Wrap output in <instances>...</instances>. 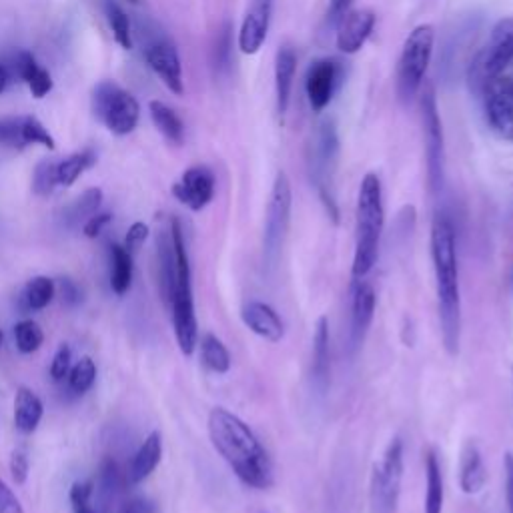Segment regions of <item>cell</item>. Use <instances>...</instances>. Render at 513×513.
<instances>
[{"instance_id": "6da1fadb", "label": "cell", "mask_w": 513, "mask_h": 513, "mask_svg": "<svg viewBox=\"0 0 513 513\" xmlns=\"http://www.w3.org/2000/svg\"><path fill=\"white\" fill-rule=\"evenodd\" d=\"M207 425L213 447L239 481L261 491L275 483V469L269 451L239 415L225 407H215L209 413Z\"/></svg>"}, {"instance_id": "7a4b0ae2", "label": "cell", "mask_w": 513, "mask_h": 513, "mask_svg": "<svg viewBox=\"0 0 513 513\" xmlns=\"http://www.w3.org/2000/svg\"><path fill=\"white\" fill-rule=\"evenodd\" d=\"M431 261L435 273L437 313L441 325V341L445 351L455 357L461 345V285H459V257L457 235L453 219L439 211L431 223Z\"/></svg>"}, {"instance_id": "3957f363", "label": "cell", "mask_w": 513, "mask_h": 513, "mask_svg": "<svg viewBox=\"0 0 513 513\" xmlns=\"http://www.w3.org/2000/svg\"><path fill=\"white\" fill-rule=\"evenodd\" d=\"M385 225L383 209V187L381 179L375 173H367L361 181L357 195V213H355V251L351 277L353 281L367 279L379 261L381 235Z\"/></svg>"}, {"instance_id": "277c9868", "label": "cell", "mask_w": 513, "mask_h": 513, "mask_svg": "<svg viewBox=\"0 0 513 513\" xmlns=\"http://www.w3.org/2000/svg\"><path fill=\"white\" fill-rule=\"evenodd\" d=\"M175 257H177V275H175V287L169 301L173 329L177 337V345L183 355H193V351L199 345V323L195 315V301H193V285H191V261L187 253L185 233L179 219H171L169 223Z\"/></svg>"}, {"instance_id": "5b68a950", "label": "cell", "mask_w": 513, "mask_h": 513, "mask_svg": "<svg viewBox=\"0 0 513 513\" xmlns=\"http://www.w3.org/2000/svg\"><path fill=\"white\" fill-rule=\"evenodd\" d=\"M513 63V17L497 21L487 43L467 67V87L471 95L483 97L485 91Z\"/></svg>"}, {"instance_id": "8992f818", "label": "cell", "mask_w": 513, "mask_h": 513, "mask_svg": "<svg viewBox=\"0 0 513 513\" xmlns=\"http://www.w3.org/2000/svg\"><path fill=\"white\" fill-rule=\"evenodd\" d=\"M309 177L333 223H339V205L335 195V175L339 163V137L335 125L325 121L317 127L309 145Z\"/></svg>"}, {"instance_id": "52a82bcc", "label": "cell", "mask_w": 513, "mask_h": 513, "mask_svg": "<svg viewBox=\"0 0 513 513\" xmlns=\"http://www.w3.org/2000/svg\"><path fill=\"white\" fill-rule=\"evenodd\" d=\"M435 43V29L431 25L415 27L405 39L399 65H397V99L403 105H409L419 93L427 67L431 63Z\"/></svg>"}, {"instance_id": "ba28073f", "label": "cell", "mask_w": 513, "mask_h": 513, "mask_svg": "<svg viewBox=\"0 0 513 513\" xmlns=\"http://www.w3.org/2000/svg\"><path fill=\"white\" fill-rule=\"evenodd\" d=\"M405 469V449L399 437H393L381 457L375 461L369 485L371 513H397Z\"/></svg>"}, {"instance_id": "9c48e42d", "label": "cell", "mask_w": 513, "mask_h": 513, "mask_svg": "<svg viewBox=\"0 0 513 513\" xmlns=\"http://www.w3.org/2000/svg\"><path fill=\"white\" fill-rule=\"evenodd\" d=\"M291 209H293L291 183L285 173H279L271 189L267 215H265V229H263V263L267 269H275L281 259L289 225H291Z\"/></svg>"}, {"instance_id": "30bf717a", "label": "cell", "mask_w": 513, "mask_h": 513, "mask_svg": "<svg viewBox=\"0 0 513 513\" xmlns=\"http://www.w3.org/2000/svg\"><path fill=\"white\" fill-rule=\"evenodd\" d=\"M93 111L97 119L113 135H119V137L133 133L141 115L137 99L113 81H103L95 89Z\"/></svg>"}, {"instance_id": "8fae6325", "label": "cell", "mask_w": 513, "mask_h": 513, "mask_svg": "<svg viewBox=\"0 0 513 513\" xmlns=\"http://www.w3.org/2000/svg\"><path fill=\"white\" fill-rule=\"evenodd\" d=\"M145 35V43H143V53L145 59L149 63V67L155 71V75L165 83V87L175 93V95H183L185 87H183V67H181V59L177 53L175 43L155 25H149Z\"/></svg>"}, {"instance_id": "7c38bea8", "label": "cell", "mask_w": 513, "mask_h": 513, "mask_svg": "<svg viewBox=\"0 0 513 513\" xmlns=\"http://www.w3.org/2000/svg\"><path fill=\"white\" fill-rule=\"evenodd\" d=\"M423 135H425V159H427V187L431 195L443 189V129L433 89H427L421 99Z\"/></svg>"}, {"instance_id": "4fadbf2b", "label": "cell", "mask_w": 513, "mask_h": 513, "mask_svg": "<svg viewBox=\"0 0 513 513\" xmlns=\"http://www.w3.org/2000/svg\"><path fill=\"white\" fill-rule=\"evenodd\" d=\"M489 129L505 141H513V79L499 77L481 97Z\"/></svg>"}, {"instance_id": "5bb4252c", "label": "cell", "mask_w": 513, "mask_h": 513, "mask_svg": "<svg viewBox=\"0 0 513 513\" xmlns=\"http://www.w3.org/2000/svg\"><path fill=\"white\" fill-rule=\"evenodd\" d=\"M339 75V63L331 59H319L311 63L305 77V93L313 113H323L329 107L339 85Z\"/></svg>"}, {"instance_id": "9a60e30c", "label": "cell", "mask_w": 513, "mask_h": 513, "mask_svg": "<svg viewBox=\"0 0 513 513\" xmlns=\"http://www.w3.org/2000/svg\"><path fill=\"white\" fill-rule=\"evenodd\" d=\"M215 175L209 167L197 165L183 173L181 181L173 185V195L191 211H203L215 197Z\"/></svg>"}, {"instance_id": "2e32d148", "label": "cell", "mask_w": 513, "mask_h": 513, "mask_svg": "<svg viewBox=\"0 0 513 513\" xmlns=\"http://www.w3.org/2000/svg\"><path fill=\"white\" fill-rule=\"evenodd\" d=\"M377 307V293L373 285L365 279L353 281V293H351V323H349V343L351 351L359 349L365 335L369 333V327L375 317Z\"/></svg>"}, {"instance_id": "e0dca14e", "label": "cell", "mask_w": 513, "mask_h": 513, "mask_svg": "<svg viewBox=\"0 0 513 513\" xmlns=\"http://www.w3.org/2000/svg\"><path fill=\"white\" fill-rule=\"evenodd\" d=\"M273 3L275 0H253L241 31H239V49L245 55H257L261 47L267 41L271 15H273Z\"/></svg>"}, {"instance_id": "ac0fdd59", "label": "cell", "mask_w": 513, "mask_h": 513, "mask_svg": "<svg viewBox=\"0 0 513 513\" xmlns=\"http://www.w3.org/2000/svg\"><path fill=\"white\" fill-rule=\"evenodd\" d=\"M337 29V49L345 55H355L363 49L375 29V15L371 11H349Z\"/></svg>"}, {"instance_id": "d6986e66", "label": "cell", "mask_w": 513, "mask_h": 513, "mask_svg": "<svg viewBox=\"0 0 513 513\" xmlns=\"http://www.w3.org/2000/svg\"><path fill=\"white\" fill-rule=\"evenodd\" d=\"M241 319L251 333L269 343H279L285 335V323L269 303L249 301L241 311Z\"/></svg>"}, {"instance_id": "ffe728a7", "label": "cell", "mask_w": 513, "mask_h": 513, "mask_svg": "<svg viewBox=\"0 0 513 513\" xmlns=\"http://www.w3.org/2000/svg\"><path fill=\"white\" fill-rule=\"evenodd\" d=\"M331 337L327 317H319L313 333L311 351V381L319 395H325L331 383Z\"/></svg>"}, {"instance_id": "44dd1931", "label": "cell", "mask_w": 513, "mask_h": 513, "mask_svg": "<svg viewBox=\"0 0 513 513\" xmlns=\"http://www.w3.org/2000/svg\"><path fill=\"white\" fill-rule=\"evenodd\" d=\"M487 483V469L481 457L479 447L469 441L463 451H461V459H459V485L461 491L465 495H477L483 491Z\"/></svg>"}, {"instance_id": "7402d4cb", "label": "cell", "mask_w": 513, "mask_h": 513, "mask_svg": "<svg viewBox=\"0 0 513 513\" xmlns=\"http://www.w3.org/2000/svg\"><path fill=\"white\" fill-rule=\"evenodd\" d=\"M295 73H297V55L293 47L283 45L275 57V93H277L279 115H285L289 109Z\"/></svg>"}, {"instance_id": "603a6c76", "label": "cell", "mask_w": 513, "mask_h": 513, "mask_svg": "<svg viewBox=\"0 0 513 513\" xmlns=\"http://www.w3.org/2000/svg\"><path fill=\"white\" fill-rule=\"evenodd\" d=\"M163 457V437L159 431L149 433V437L139 447L137 455L133 457V463L129 467V483L137 485L145 481L161 463Z\"/></svg>"}, {"instance_id": "cb8c5ba5", "label": "cell", "mask_w": 513, "mask_h": 513, "mask_svg": "<svg viewBox=\"0 0 513 513\" xmlns=\"http://www.w3.org/2000/svg\"><path fill=\"white\" fill-rule=\"evenodd\" d=\"M445 483L435 449L425 451V505L423 513H443Z\"/></svg>"}, {"instance_id": "d4e9b609", "label": "cell", "mask_w": 513, "mask_h": 513, "mask_svg": "<svg viewBox=\"0 0 513 513\" xmlns=\"http://www.w3.org/2000/svg\"><path fill=\"white\" fill-rule=\"evenodd\" d=\"M45 407L41 397L29 389V387H19L17 397H15V425L21 433H35L37 427L41 425Z\"/></svg>"}, {"instance_id": "484cf974", "label": "cell", "mask_w": 513, "mask_h": 513, "mask_svg": "<svg viewBox=\"0 0 513 513\" xmlns=\"http://www.w3.org/2000/svg\"><path fill=\"white\" fill-rule=\"evenodd\" d=\"M15 71L19 73V77L29 85L31 93L37 99H43L45 95H49L53 91V79L49 75V71H45L33 53L29 51H21L15 57Z\"/></svg>"}, {"instance_id": "4316f807", "label": "cell", "mask_w": 513, "mask_h": 513, "mask_svg": "<svg viewBox=\"0 0 513 513\" xmlns=\"http://www.w3.org/2000/svg\"><path fill=\"white\" fill-rule=\"evenodd\" d=\"M157 255H159V285H161V295L165 305H169L173 287H175V275H177V257H175V247L171 239V231H163L157 237Z\"/></svg>"}, {"instance_id": "83f0119b", "label": "cell", "mask_w": 513, "mask_h": 513, "mask_svg": "<svg viewBox=\"0 0 513 513\" xmlns=\"http://www.w3.org/2000/svg\"><path fill=\"white\" fill-rule=\"evenodd\" d=\"M151 111V119L155 123V127L165 135V139L173 145H183L185 141V125L181 121V117L165 103L161 101H153L149 105Z\"/></svg>"}, {"instance_id": "f1b7e54d", "label": "cell", "mask_w": 513, "mask_h": 513, "mask_svg": "<svg viewBox=\"0 0 513 513\" xmlns=\"http://www.w3.org/2000/svg\"><path fill=\"white\" fill-rule=\"evenodd\" d=\"M199 347H201V361L209 371H213L217 375L229 373L233 359H231L227 345L217 335H213V333L203 335Z\"/></svg>"}, {"instance_id": "f546056e", "label": "cell", "mask_w": 513, "mask_h": 513, "mask_svg": "<svg viewBox=\"0 0 513 513\" xmlns=\"http://www.w3.org/2000/svg\"><path fill=\"white\" fill-rule=\"evenodd\" d=\"M111 289L117 295L129 293L133 285V253H129L123 245H111Z\"/></svg>"}, {"instance_id": "4dcf8cb0", "label": "cell", "mask_w": 513, "mask_h": 513, "mask_svg": "<svg viewBox=\"0 0 513 513\" xmlns=\"http://www.w3.org/2000/svg\"><path fill=\"white\" fill-rule=\"evenodd\" d=\"M55 293H57L55 281L45 275H39L27 283L23 291V307L27 311H41L51 305V301L55 299Z\"/></svg>"}, {"instance_id": "1f68e13d", "label": "cell", "mask_w": 513, "mask_h": 513, "mask_svg": "<svg viewBox=\"0 0 513 513\" xmlns=\"http://www.w3.org/2000/svg\"><path fill=\"white\" fill-rule=\"evenodd\" d=\"M95 163H97V155H95V151H91V149L81 151V153H75V155L67 157L65 161L57 163L59 185H63V187L75 185L77 179H79L87 169H91Z\"/></svg>"}, {"instance_id": "d6a6232c", "label": "cell", "mask_w": 513, "mask_h": 513, "mask_svg": "<svg viewBox=\"0 0 513 513\" xmlns=\"http://www.w3.org/2000/svg\"><path fill=\"white\" fill-rule=\"evenodd\" d=\"M103 9H105V15H107V21L113 29V35H115V41L131 51L133 49V31H131V21L127 17V13L117 5L113 3V0H103Z\"/></svg>"}, {"instance_id": "836d02e7", "label": "cell", "mask_w": 513, "mask_h": 513, "mask_svg": "<svg viewBox=\"0 0 513 513\" xmlns=\"http://www.w3.org/2000/svg\"><path fill=\"white\" fill-rule=\"evenodd\" d=\"M103 205V191L101 189H87L69 209H67V221L71 225H79L89 221L93 215L99 213Z\"/></svg>"}, {"instance_id": "e575fe53", "label": "cell", "mask_w": 513, "mask_h": 513, "mask_svg": "<svg viewBox=\"0 0 513 513\" xmlns=\"http://www.w3.org/2000/svg\"><path fill=\"white\" fill-rule=\"evenodd\" d=\"M15 339H17L19 351L25 355H31L41 349V345L45 341V333L37 321L23 319L15 327Z\"/></svg>"}, {"instance_id": "d590c367", "label": "cell", "mask_w": 513, "mask_h": 513, "mask_svg": "<svg viewBox=\"0 0 513 513\" xmlns=\"http://www.w3.org/2000/svg\"><path fill=\"white\" fill-rule=\"evenodd\" d=\"M69 389L77 395H83L87 393L93 385H95V379H97V365L91 357H83L81 361H77V365L71 367L69 375Z\"/></svg>"}, {"instance_id": "8d00e7d4", "label": "cell", "mask_w": 513, "mask_h": 513, "mask_svg": "<svg viewBox=\"0 0 513 513\" xmlns=\"http://www.w3.org/2000/svg\"><path fill=\"white\" fill-rule=\"evenodd\" d=\"M0 145L23 149L25 143V117H11L0 121Z\"/></svg>"}, {"instance_id": "74e56055", "label": "cell", "mask_w": 513, "mask_h": 513, "mask_svg": "<svg viewBox=\"0 0 513 513\" xmlns=\"http://www.w3.org/2000/svg\"><path fill=\"white\" fill-rule=\"evenodd\" d=\"M57 185H59L57 163H51V161L39 163L35 169V175H33V191L41 197H47L55 191Z\"/></svg>"}, {"instance_id": "f35d334b", "label": "cell", "mask_w": 513, "mask_h": 513, "mask_svg": "<svg viewBox=\"0 0 513 513\" xmlns=\"http://www.w3.org/2000/svg\"><path fill=\"white\" fill-rule=\"evenodd\" d=\"M93 481H77L73 483L71 491H69V499H71V505H73V511L75 513H97V509L93 507L91 503V497H93Z\"/></svg>"}, {"instance_id": "ab89813d", "label": "cell", "mask_w": 513, "mask_h": 513, "mask_svg": "<svg viewBox=\"0 0 513 513\" xmlns=\"http://www.w3.org/2000/svg\"><path fill=\"white\" fill-rule=\"evenodd\" d=\"M119 465L113 459H105L101 465V475H99V485H101V497L103 501L113 499L117 489H119Z\"/></svg>"}, {"instance_id": "60d3db41", "label": "cell", "mask_w": 513, "mask_h": 513, "mask_svg": "<svg viewBox=\"0 0 513 513\" xmlns=\"http://www.w3.org/2000/svg\"><path fill=\"white\" fill-rule=\"evenodd\" d=\"M213 61H215L217 71L225 73L229 69V65H231V25H225L221 35L217 37Z\"/></svg>"}, {"instance_id": "b9f144b4", "label": "cell", "mask_w": 513, "mask_h": 513, "mask_svg": "<svg viewBox=\"0 0 513 513\" xmlns=\"http://www.w3.org/2000/svg\"><path fill=\"white\" fill-rule=\"evenodd\" d=\"M71 367H73V351L65 343V345H61L57 349V353L53 357V363H51V377H53V381H63L69 375Z\"/></svg>"}, {"instance_id": "7bdbcfd3", "label": "cell", "mask_w": 513, "mask_h": 513, "mask_svg": "<svg viewBox=\"0 0 513 513\" xmlns=\"http://www.w3.org/2000/svg\"><path fill=\"white\" fill-rule=\"evenodd\" d=\"M29 469H31V463H29V457H27L25 449H15L13 455H11V475H13L17 485L27 483Z\"/></svg>"}, {"instance_id": "ee69618b", "label": "cell", "mask_w": 513, "mask_h": 513, "mask_svg": "<svg viewBox=\"0 0 513 513\" xmlns=\"http://www.w3.org/2000/svg\"><path fill=\"white\" fill-rule=\"evenodd\" d=\"M147 237H149V225L137 221V223H133V225L129 227L123 247H125L129 253H135V251H139V249L143 247V243L147 241Z\"/></svg>"}, {"instance_id": "f6af8a7d", "label": "cell", "mask_w": 513, "mask_h": 513, "mask_svg": "<svg viewBox=\"0 0 513 513\" xmlns=\"http://www.w3.org/2000/svg\"><path fill=\"white\" fill-rule=\"evenodd\" d=\"M0 513H25L19 497L3 479H0Z\"/></svg>"}, {"instance_id": "bcb514c9", "label": "cell", "mask_w": 513, "mask_h": 513, "mask_svg": "<svg viewBox=\"0 0 513 513\" xmlns=\"http://www.w3.org/2000/svg\"><path fill=\"white\" fill-rule=\"evenodd\" d=\"M355 0H329V11H327V25L337 27L341 19L351 11V5Z\"/></svg>"}, {"instance_id": "7dc6e473", "label": "cell", "mask_w": 513, "mask_h": 513, "mask_svg": "<svg viewBox=\"0 0 513 513\" xmlns=\"http://www.w3.org/2000/svg\"><path fill=\"white\" fill-rule=\"evenodd\" d=\"M111 221H113V215H111V213H97V215H93L89 221H85L83 233H85L89 239H97V237L105 231V227H107Z\"/></svg>"}, {"instance_id": "c3c4849f", "label": "cell", "mask_w": 513, "mask_h": 513, "mask_svg": "<svg viewBox=\"0 0 513 513\" xmlns=\"http://www.w3.org/2000/svg\"><path fill=\"white\" fill-rule=\"evenodd\" d=\"M503 469H505V503H507V511L513 513V455L511 453L505 455Z\"/></svg>"}, {"instance_id": "681fc988", "label": "cell", "mask_w": 513, "mask_h": 513, "mask_svg": "<svg viewBox=\"0 0 513 513\" xmlns=\"http://www.w3.org/2000/svg\"><path fill=\"white\" fill-rule=\"evenodd\" d=\"M125 513H157L155 505L145 497H135L129 501Z\"/></svg>"}, {"instance_id": "f907efd6", "label": "cell", "mask_w": 513, "mask_h": 513, "mask_svg": "<svg viewBox=\"0 0 513 513\" xmlns=\"http://www.w3.org/2000/svg\"><path fill=\"white\" fill-rule=\"evenodd\" d=\"M61 291H63V299L69 303V305H77L81 301V293L77 289V285L69 279H63L61 283Z\"/></svg>"}, {"instance_id": "816d5d0a", "label": "cell", "mask_w": 513, "mask_h": 513, "mask_svg": "<svg viewBox=\"0 0 513 513\" xmlns=\"http://www.w3.org/2000/svg\"><path fill=\"white\" fill-rule=\"evenodd\" d=\"M9 85V71L5 65H0V93H3Z\"/></svg>"}, {"instance_id": "f5cc1de1", "label": "cell", "mask_w": 513, "mask_h": 513, "mask_svg": "<svg viewBox=\"0 0 513 513\" xmlns=\"http://www.w3.org/2000/svg\"><path fill=\"white\" fill-rule=\"evenodd\" d=\"M3 343H5V333L0 329V349H3Z\"/></svg>"}, {"instance_id": "db71d44e", "label": "cell", "mask_w": 513, "mask_h": 513, "mask_svg": "<svg viewBox=\"0 0 513 513\" xmlns=\"http://www.w3.org/2000/svg\"><path fill=\"white\" fill-rule=\"evenodd\" d=\"M509 283H511V287H513V269H511V277H509Z\"/></svg>"}, {"instance_id": "11a10c76", "label": "cell", "mask_w": 513, "mask_h": 513, "mask_svg": "<svg viewBox=\"0 0 513 513\" xmlns=\"http://www.w3.org/2000/svg\"><path fill=\"white\" fill-rule=\"evenodd\" d=\"M129 3H139V0H129Z\"/></svg>"}]
</instances>
